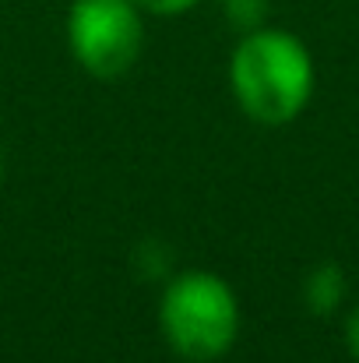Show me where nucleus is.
Segmentation results:
<instances>
[{
	"instance_id": "obj_1",
	"label": "nucleus",
	"mask_w": 359,
	"mask_h": 363,
	"mask_svg": "<svg viewBox=\"0 0 359 363\" xmlns=\"http://www.w3.org/2000/svg\"><path fill=\"white\" fill-rule=\"evenodd\" d=\"M317 64L310 46L278 25L243 32L229 53V92L261 127L292 123L314 99Z\"/></svg>"
},
{
	"instance_id": "obj_2",
	"label": "nucleus",
	"mask_w": 359,
	"mask_h": 363,
	"mask_svg": "<svg viewBox=\"0 0 359 363\" xmlns=\"http://www.w3.org/2000/svg\"><path fill=\"white\" fill-rule=\"evenodd\" d=\"M155 318L166 346L187 363H215L229 357L243 325L237 289L208 268L176 272L162 286Z\"/></svg>"
},
{
	"instance_id": "obj_3",
	"label": "nucleus",
	"mask_w": 359,
	"mask_h": 363,
	"mask_svg": "<svg viewBox=\"0 0 359 363\" xmlns=\"http://www.w3.org/2000/svg\"><path fill=\"white\" fill-rule=\"evenodd\" d=\"M144 11L134 0H71L67 50L96 82H117L144 53Z\"/></svg>"
},
{
	"instance_id": "obj_4",
	"label": "nucleus",
	"mask_w": 359,
	"mask_h": 363,
	"mask_svg": "<svg viewBox=\"0 0 359 363\" xmlns=\"http://www.w3.org/2000/svg\"><path fill=\"white\" fill-rule=\"evenodd\" d=\"M349 300V279H346V268L335 264V261H321L307 272L303 279V303L310 314L317 318H331L346 307Z\"/></svg>"
},
{
	"instance_id": "obj_5",
	"label": "nucleus",
	"mask_w": 359,
	"mask_h": 363,
	"mask_svg": "<svg viewBox=\"0 0 359 363\" xmlns=\"http://www.w3.org/2000/svg\"><path fill=\"white\" fill-rule=\"evenodd\" d=\"M219 11H222V18L243 35V32H250V28L268 25L271 0H219Z\"/></svg>"
},
{
	"instance_id": "obj_6",
	"label": "nucleus",
	"mask_w": 359,
	"mask_h": 363,
	"mask_svg": "<svg viewBox=\"0 0 359 363\" xmlns=\"http://www.w3.org/2000/svg\"><path fill=\"white\" fill-rule=\"evenodd\" d=\"M148 18H180V14H187V11H194L198 4H205V0H134Z\"/></svg>"
},
{
	"instance_id": "obj_7",
	"label": "nucleus",
	"mask_w": 359,
	"mask_h": 363,
	"mask_svg": "<svg viewBox=\"0 0 359 363\" xmlns=\"http://www.w3.org/2000/svg\"><path fill=\"white\" fill-rule=\"evenodd\" d=\"M342 339H346V350L349 357L359 363V300L346 311V321H342Z\"/></svg>"
},
{
	"instance_id": "obj_8",
	"label": "nucleus",
	"mask_w": 359,
	"mask_h": 363,
	"mask_svg": "<svg viewBox=\"0 0 359 363\" xmlns=\"http://www.w3.org/2000/svg\"><path fill=\"white\" fill-rule=\"evenodd\" d=\"M4 169H7V166H4V148H0V184H4Z\"/></svg>"
}]
</instances>
